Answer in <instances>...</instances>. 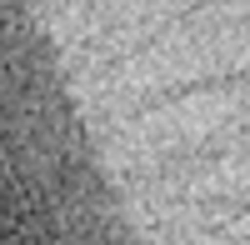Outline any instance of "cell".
<instances>
[{
    "label": "cell",
    "instance_id": "1",
    "mask_svg": "<svg viewBox=\"0 0 250 245\" xmlns=\"http://www.w3.org/2000/svg\"><path fill=\"white\" fill-rule=\"evenodd\" d=\"M0 245H80L60 155L0 60Z\"/></svg>",
    "mask_w": 250,
    "mask_h": 245
}]
</instances>
